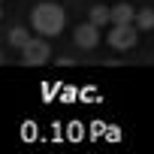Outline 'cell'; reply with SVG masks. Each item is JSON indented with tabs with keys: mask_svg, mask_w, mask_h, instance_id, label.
Returning a JSON list of instances; mask_svg holds the SVG:
<instances>
[{
	"mask_svg": "<svg viewBox=\"0 0 154 154\" xmlns=\"http://www.w3.org/2000/svg\"><path fill=\"white\" fill-rule=\"evenodd\" d=\"M106 42H109L115 51H130V48L139 42V30H136V24H112Z\"/></svg>",
	"mask_w": 154,
	"mask_h": 154,
	"instance_id": "3",
	"label": "cell"
},
{
	"mask_svg": "<svg viewBox=\"0 0 154 154\" xmlns=\"http://www.w3.org/2000/svg\"><path fill=\"white\" fill-rule=\"evenodd\" d=\"M133 15H136V9H133L130 3H115V6H109V24H133Z\"/></svg>",
	"mask_w": 154,
	"mask_h": 154,
	"instance_id": "5",
	"label": "cell"
},
{
	"mask_svg": "<svg viewBox=\"0 0 154 154\" xmlns=\"http://www.w3.org/2000/svg\"><path fill=\"white\" fill-rule=\"evenodd\" d=\"M72 39H75V45L79 48H97L100 45V27L97 24H91V21H85V24H79L75 27V33H72Z\"/></svg>",
	"mask_w": 154,
	"mask_h": 154,
	"instance_id": "4",
	"label": "cell"
},
{
	"mask_svg": "<svg viewBox=\"0 0 154 154\" xmlns=\"http://www.w3.org/2000/svg\"><path fill=\"white\" fill-rule=\"evenodd\" d=\"M0 18H3V9H0Z\"/></svg>",
	"mask_w": 154,
	"mask_h": 154,
	"instance_id": "9",
	"label": "cell"
},
{
	"mask_svg": "<svg viewBox=\"0 0 154 154\" xmlns=\"http://www.w3.org/2000/svg\"><path fill=\"white\" fill-rule=\"evenodd\" d=\"M6 39H9V45H12V48H21V45L30 39V33H27L24 27H12V30L6 33Z\"/></svg>",
	"mask_w": 154,
	"mask_h": 154,
	"instance_id": "8",
	"label": "cell"
},
{
	"mask_svg": "<svg viewBox=\"0 0 154 154\" xmlns=\"http://www.w3.org/2000/svg\"><path fill=\"white\" fill-rule=\"evenodd\" d=\"M48 57H51V48H48V42L39 39V36H30V39L21 45V63H24V66H42V63H48Z\"/></svg>",
	"mask_w": 154,
	"mask_h": 154,
	"instance_id": "2",
	"label": "cell"
},
{
	"mask_svg": "<svg viewBox=\"0 0 154 154\" xmlns=\"http://www.w3.org/2000/svg\"><path fill=\"white\" fill-rule=\"evenodd\" d=\"M0 3H3V0H0Z\"/></svg>",
	"mask_w": 154,
	"mask_h": 154,
	"instance_id": "11",
	"label": "cell"
},
{
	"mask_svg": "<svg viewBox=\"0 0 154 154\" xmlns=\"http://www.w3.org/2000/svg\"><path fill=\"white\" fill-rule=\"evenodd\" d=\"M0 63H3V57H0Z\"/></svg>",
	"mask_w": 154,
	"mask_h": 154,
	"instance_id": "10",
	"label": "cell"
},
{
	"mask_svg": "<svg viewBox=\"0 0 154 154\" xmlns=\"http://www.w3.org/2000/svg\"><path fill=\"white\" fill-rule=\"evenodd\" d=\"M133 24H136V30H154V9H139L136 15H133Z\"/></svg>",
	"mask_w": 154,
	"mask_h": 154,
	"instance_id": "7",
	"label": "cell"
},
{
	"mask_svg": "<svg viewBox=\"0 0 154 154\" xmlns=\"http://www.w3.org/2000/svg\"><path fill=\"white\" fill-rule=\"evenodd\" d=\"M66 24V12L57 3H36L30 12V27L39 36H57Z\"/></svg>",
	"mask_w": 154,
	"mask_h": 154,
	"instance_id": "1",
	"label": "cell"
},
{
	"mask_svg": "<svg viewBox=\"0 0 154 154\" xmlns=\"http://www.w3.org/2000/svg\"><path fill=\"white\" fill-rule=\"evenodd\" d=\"M88 21L97 24V27H106V24H109V6H103V3L91 6V9H88Z\"/></svg>",
	"mask_w": 154,
	"mask_h": 154,
	"instance_id": "6",
	"label": "cell"
}]
</instances>
